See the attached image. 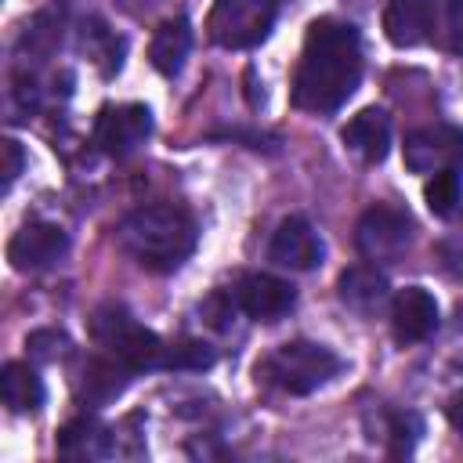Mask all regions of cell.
Listing matches in <instances>:
<instances>
[{"mask_svg": "<svg viewBox=\"0 0 463 463\" xmlns=\"http://www.w3.org/2000/svg\"><path fill=\"white\" fill-rule=\"evenodd\" d=\"M362 80V40L351 22L318 18L307 25L293 76V105L304 112H336Z\"/></svg>", "mask_w": 463, "mask_h": 463, "instance_id": "1", "label": "cell"}, {"mask_svg": "<svg viewBox=\"0 0 463 463\" xmlns=\"http://www.w3.org/2000/svg\"><path fill=\"white\" fill-rule=\"evenodd\" d=\"M119 250L141 264L145 271L166 275L177 271L192 250H195V221L188 210L174 206V203H152V206H137L134 213H127L116 228Z\"/></svg>", "mask_w": 463, "mask_h": 463, "instance_id": "2", "label": "cell"}, {"mask_svg": "<svg viewBox=\"0 0 463 463\" xmlns=\"http://www.w3.org/2000/svg\"><path fill=\"white\" fill-rule=\"evenodd\" d=\"M340 369L344 362L333 347L315 344V340H289L257 365V376H264L286 394H311L326 387Z\"/></svg>", "mask_w": 463, "mask_h": 463, "instance_id": "3", "label": "cell"}, {"mask_svg": "<svg viewBox=\"0 0 463 463\" xmlns=\"http://www.w3.org/2000/svg\"><path fill=\"white\" fill-rule=\"evenodd\" d=\"M90 336L94 344L112 354L116 362H123L130 373H141V369H163V354H166V344L145 329L130 311L109 304V307H98L94 318H90Z\"/></svg>", "mask_w": 463, "mask_h": 463, "instance_id": "4", "label": "cell"}, {"mask_svg": "<svg viewBox=\"0 0 463 463\" xmlns=\"http://www.w3.org/2000/svg\"><path fill=\"white\" fill-rule=\"evenodd\" d=\"M282 0H217L210 11V40L228 47V51H246L257 47L268 29L275 25Z\"/></svg>", "mask_w": 463, "mask_h": 463, "instance_id": "5", "label": "cell"}, {"mask_svg": "<svg viewBox=\"0 0 463 463\" xmlns=\"http://www.w3.org/2000/svg\"><path fill=\"white\" fill-rule=\"evenodd\" d=\"M354 242L362 250L365 260L373 264H394L402 260V253L409 250L412 242V217L398 206H369L358 221V232H354Z\"/></svg>", "mask_w": 463, "mask_h": 463, "instance_id": "6", "label": "cell"}, {"mask_svg": "<svg viewBox=\"0 0 463 463\" xmlns=\"http://www.w3.org/2000/svg\"><path fill=\"white\" fill-rule=\"evenodd\" d=\"M152 134V112L137 101L130 105H105L94 119V145L112 156L123 159L130 152H137Z\"/></svg>", "mask_w": 463, "mask_h": 463, "instance_id": "7", "label": "cell"}, {"mask_svg": "<svg viewBox=\"0 0 463 463\" xmlns=\"http://www.w3.org/2000/svg\"><path fill=\"white\" fill-rule=\"evenodd\" d=\"M463 163V130L434 123L423 130H412L405 137V166L412 174H438Z\"/></svg>", "mask_w": 463, "mask_h": 463, "instance_id": "8", "label": "cell"}, {"mask_svg": "<svg viewBox=\"0 0 463 463\" xmlns=\"http://www.w3.org/2000/svg\"><path fill=\"white\" fill-rule=\"evenodd\" d=\"M235 304L242 307V315H250L253 322H279L282 315L293 311L297 304V289L268 271H250L235 282Z\"/></svg>", "mask_w": 463, "mask_h": 463, "instance_id": "9", "label": "cell"}, {"mask_svg": "<svg viewBox=\"0 0 463 463\" xmlns=\"http://www.w3.org/2000/svg\"><path fill=\"white\" fill-rule=\"evenodd\" d=\"M69 250V235L58 224L47 221H33L25 228H18L7 242V260L14 271H43L54 260H61V253Z\"/></svg>", "mask_w": 463, "mask_h": 463, "instance_id": "10", "label": "cell"}, {"mask_svg": "<svg viewBox=\"0 0 463 463\" xmlns=\"http://www.w3.org/2000/svg\"><path fill=\"white\" fill-rule=\"evenodd\" d=\"M268 257L271 264L279 268H289V271H311L322 264V239L318 232L311 228L307 217H286L279 221L275 235H271V246H268Z\"/></svg>", "mask_w": 463, "mask_h": 463, "instance_id": "11", "label": "cell"}, {"mask_svg": "<svg viewBox=\"0 0 463 463\" xmlns=\"http://www.w3.org/2000/svg\"><path fill=\"white\" fill-rule=\"evenodd\" d=\"M391 329L398 344H420L438 329V300L423 286H405L391 300Z\"/></svg>", "mask_w": 463, "mask_h": 463, "instance_id": "12", "label": "cell"}, {"mask_svg": "<svg viewBox=\"0 0 463 463\" xmlns=\"http://www.w3.org/2000/svg\"><path fill=\"white\" fill-rule=\"evenodd\" d=\"M336 297L362 318H373L380 315L387 304H391V286H387V275L376 271V264H354L347 271H340L336 279Z\"/></svg>", "mask_w": 463, "mask_h": 463, "instance_id": "13", "label": "cell"}, {"mask_svg": "<svg viewBox=\"0 0 463 463\" xmlns=\"http://www.w3.org/2000/svg\"><path fill=\"white\" fill-rule=\"evenodd\" d=\"M116 452V434L98 416H76L58 430V456L61 459H105Z\"/></svg>", "mask_w": 463, "mask_h": 463, "instance_id": "14", "label": "cell"}, {"mask_svg": "<svg viewBox=\"0 0 463 463\" xmlns=\"http://www.w3.org/2000/svg\"><path fill=\"white\" fill-rule=\"evenodd\" d=\"M434 29L430 0H387L383 4V36L394 47H420Z\"/></svg>", "mask_w": 463, "mask_h": 463, "instance_id": "15", "label": "cell"}, {"mask_svg": "<svg viewBox=\"0 0 463 463\" xmlns=\"http://www.w3.org/2000/svg\"><path fill=\"white\" fill-rule=\"evenodd\" d=\"M127 383H130V369L123 362H116L112 354L101 351V354H94V358L83 362V369L76 376V394L87 405H105V402L119 398Z\"/></svg>", "mask_w": 463, "mask_h": 463, "instance_id": "16", "label": "cell"}, {"mask_svg": "<svg viewBox=\"0 0 463 463\" xmlns=\"http://www.w3.org/2000/svg\"><path fill=\"white\" fill-rule=\"evenodd\" d=\"M340 137L365 163H383L387 152H391V116L383 109H362L358 116L347 119V127L340 130Z\"/></svg>", "mask_w": 463, "mask_h": 463, "instance_id": "17", "label": "cell"}, {"mask_svg": "<svg viewBox=\"0 0 463 463\" xmlns=\"http://www.w3.org/2000/svg\"><path fill=\"white\" fill-rule=\"evenodd\" d=\"M192 51V29L184 18H170L163 22L156 33H152V43H148V61L159 76H177L184 58Z\"/></svg>", "mask_w": 463, "mask_h": 463, "instance_id": "18", "label": "cell"}, {"mask_svg": "<svg viewBox=\"0 0 463 463\" xmlns=\"http://www.w3.org/2000/svg\"><path fill=\"white\" fill-rule=\"evenodd\" d=\"M0 398L11 412H36L43 405V380L29 362H7L0 369Z\"/></svg>", "mask_w": 463, "mask_h": 463, "instance_id": "19", "label": "cell"}, {"mask_svg": "<svg viewBox=\"0 0 463 463\" xmlns=\"http://www.w3.org/2000/svg\"><path fill=\"white\" fill-rule=\"evenodd\" d=\"M423 199H427V210L434 217H452L459 199H463V177H459V166H449V170H438L430 174L427 188H423Z\"/></svg>", "mask_w": 463, "mask_h": 463, "instance_id": "20", "label": "cell"}, {"mask_svg": "<svg viewBox=\"0 0 463 463\" xmlns=\"http://www.w3.org/2000/svg\"><path fill=\"white\" fill-rule=\"evenodd\" d=\"M69 347H72V340L61 329H33L25 336V351L33 362H58L69 354Z\"/></svg>", "mask_w": 463, "mask_h": 463, "instance_id": "21", "label": "cell"}, {"mask_svg": "<svg viewBox=\"0 0 463 463\" xmlns=\"http://www.w3.org/2000/svg\"><path fill=\"white\" fill-rule=\"evenodd\" d=\"M206 365H213V351L203 340L170 344L163 354V369H206Z\"/></svg>", "mask_w": 463, "mask_h": 463, "instance_id": "22", "label": "cell"}, {"mask_svg": "<svg viewBox=\"0 0 463 463\" xmlns=\"http://www.w3.org/2000/svg\"><path fill=\"white\" fill-rule=\"evenodd\" d=\"M0 152H4V188H11L14 177H18L22 166H25V152H22V145H18L14 137H4Z\"/></svg>", "mask_w": 463, "mask_h": 463, "instance_id": "23", "label": "cell"}, {"mask_svg": "<svg viewBox=\"0 0 463 463\" xmlns=\"http://www.w3.org/2000/svg\"><path fill=\"white\" fill-rule=\"evenodd\" d=\"M445 25H449V47L452 51H463V0H449Z\"/></svg>", "mask_w": 463, "mask_h": 463, "instance_id": "24", "label": "cell"}, {"mask_svg": "<svg viewBox=\"0 0 463 463\" xmlns=\"http://www.w3.org/2000/svg\"><path fill=\"white\" fill-rule=\"evenodd\" d=\"M445 412H449V423H452V430L463 438V391H456V394L449 398V409H445Z\"/></svg>", "mask_w": 463, "mask_h": 463, "instance_id": "25", "label": "cell"}]
</instances>
